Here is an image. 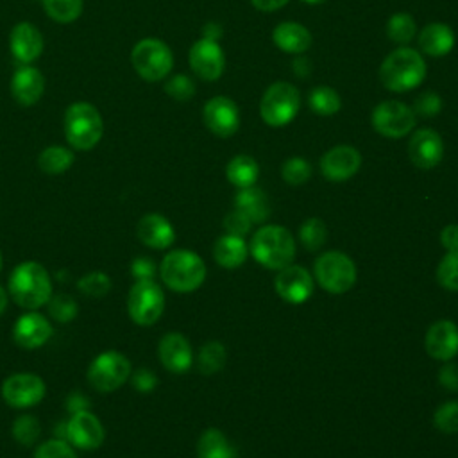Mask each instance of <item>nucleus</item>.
<instances>
[{"instance_id":"nucleus-1","label":"nucleus","mask_w":458,"mask_h":458,"mask_svg":"<svg viewBox=\"0 0 458 458\" xmlns=\"http://www.w3.org/2000/svg\"><path fill=\"white\" fill-rule=\"evenodd\" d=\"M9 293L23 310H38L52 299V279L38 261L20 263L9 277Z\"/></svg>"},{"instance_id":"nucleus-2","label":"nucleus","mask_w":458,"mask_h":458,"mask_svg":"<svg viewBox=\"0 0 458 458\" xmlns=\"http://www.w3.org/2000/svg\"><path fill=\"white\" fill-rule=\"evenodd\" d=\"M426 77V63L422 55L410 47L392 50L379 66L381 84L395 93L417 88Z\"/></svg>"},{"instance_id":"nucleus-3","label":"nucleus","mask_w":458,"mask_h":458,"mask_svg":"<svg viewBox=\"0 0 458 458\" xmlns=\"http://www.w3.org/2000/svg\"><path fill=\"white\" fill-rule=\"evenodd\" d=\"M159 276L163 283L179 293H188L197 290L206 279V265L199 254L188 249L170 250L161 265Z\"/></svg>"},{"instance_id":"nucleus-4","label":"nucleus","mask_w":458,"mask_h":458,"mask_svg":"<svg viewBox=\"0 0 458 458\" xmlns=\"http://www.w3.org/2000/svg\"><path fill=\"white\" fill-rule=\"evenodd\" d=\"M250 254L267 268L281 270L295 258V242L288 229L281 225H265L250 240Z\"/></svg>"},{"instance_id":"nucleus-5","label":"nucleus","mask_w":458,"mask_h":458,"mask_svg":"<svg viewBox=\"0 0 458 458\" xmlns=\"http://www.w3.org/2000/svg\"><path fill=\"white\" fill-rule=\"evenodd\" d=\"M104 134V120L89 102H73L64 111V136L72 148L89 150Z\"/></svg>"},{"instance_id":"nucleus-6","label":"nucleus","mask_w":458,"mask_h":458,"mask_svg":"<svg viewBox=\"0 0 458 458\" xmlns=\"http://www.w3.org/2000/svg\"><path fill=\"white\" fill-rule=\"evenodd\" d=\"M131 63L141 79L156 82L172 72L174 55L165 41L157 38H145L132 47Z\"/></svg>"},{"instance_id":"nucleus-7","label":"nucleus","mask_w":458,"mask_h":458,"mask_svg":"<svg viewBox=\"0 0 458 458\" xmlns=\"http://www.w3.org/2000/svg\"><path fill=\"white\" fill-rule=\"evenodd\" d=\"M299 106V89L286 81H277L270 84L263 93L259 102V114L267 125L283 127L295 118Z\"/></svg>"},{"instance_id":"nucleus-8","label":"nucleus","mask_w":458,"mask_h":458,"mask_svg":"<svg viewBox=\"0 0 458 458\" xmlns=\"http://www.w3.org/2000/svg\"><path fill=\"white\" fill-rule=\"evenodd\" d=\"M313 274L318 284L329 293H345L356 281L354 261L340 250L320 254L315 259Z\"/></svg>"},{"instance_id":"nucleus-9","label":"nucleus","mask_w":458,"mask_h":458,"mask_svg":"<svg viewBox=\"0 0 458 458\" xmlns=\"http://www.w3.org/2000/svg\"><path fill=\"white\" fill-rule=\"evenodd\" d=\"M165 310V293L154 279L136 281L127 297V311L138 326H152Z\"/></svg>"},{"instance_id":"nucleus-10","label":"nucleus","mask_w":458,"mask_h":458,"mask_svg":"<svg viewBox=\"0 0 458 458\" xmlns=\"http://www.w3.org/2000/svg\"><path fill=\"white\" fill-rule=\"evenodd\" d=\"M131 376V361L118 351L98 354L88 367L89 385L102 394L120 388Z\"/></svg>"},{"instance_id":"nucleus-11","label":"nucleus","mask_w":458,"mask_h":458,"mask_svg":"<svg viewBox=\"0 0 458 458\" xmlns=\"http://www.w3.org/2000/svg\"><path fill=\"white\" fill-rule=\"evenodd\" d=\"M417 123L413 109L399 100H385L372 111V127L386 138H403Z\"/></svg>"},{"instance_id":"nucleus-12","label":"nucleus","mask_w":458,"mask_h":458,"mask_svg":"<svg viewBox=\"0 0 458 458\" xmlns=\"http://www.w3.org/2000/svg\"><path fill=\"white\" fill-rule=\"evenodd\" d=\"M45 392H47L45 381L38 374H30V372L11 374L2 385L4 401L16 410H23L38 404L45 397Z\"/></svg>"},{"instance_id":"nucleus-13","label":"nucleus","mask_w":458,"mask_h":458,"mask_svg":"<svg viewBox=\"0 0 458 458\" xmlns=\"http://www.w3.org/2000/svg\"><path fill=\"white\" fill-rule=\"evenodd\" d=\"M202 120L213 134L220 138H229L240 127V111L233 98L218 95L204 104Z\"/></svg>"},{"instance_id":"nucleus-14","label":"nucleus","mask_w":458,"mask_h":458,"mask_svg":"<svg viewBox=\"0 0 458 458\" xmlns=\"http://www.w3.org/2000/svg\"><path fill=\"white\" fill-rule=\"evenodd\" d=\"M104 435L106 433L102 422L88 410L75 411L64 426L66 440L73 447L82 451H93L100 447V444L104 442Z\"/></svg>"},{"instance_id":"nucleus-15","label":"nucleus","mask_w":458,"mask_h":458,"mask_svg":"<svg viewBox=\"0 0 458 458\" xmlns=\"http://www.w3.org/2000/svg\"><path fill=\"white\" fill-rule=\"evenodd\" d=\"M190 68L202 81H216L224 72V52L215 39H197L188 54Z\"/></svg>"},{"instance_id":"nucleus-16","label":"nucleus","mask_w":458,"mask_h":458,"mask_svg":"<svg viewBox=\"0 0 458 458\" xmlns=\"http://www.w3.org/2000/svg\"><path fill=\"white\" fill-rule=\"evenodd\" d=\"M444 143L437 131L429 127L417 129L408 141V157L410 161L422 170H429L442 161Z\"/></svg>"},{"instance_id":"nucleus-17","label":"nucleus","mask_w":458,"mask_h":458,"mask_svg":"<svg viewBox=\"0 0 458 458\" xmlns=\"http://www.w3.org/2000/svg\"><path fill=\"white\" fill-rule=\"evenodd\" d=\"M274 286L279 297L292 304H301L313 293V279L310 272L304 267L292 263L279 270Z\"/></svg>"},{"instance_id":"nucleus-18","label":"nucleus","mask_w":458,"mask_h":458,"mask_svg":"<svg viewBox=\"0 0 458 458\" xmlns=\"http://www.w3.org/2000/svg\"><path fill=\"white\" fill-rule=\"evenodd\" d=\"M361 165V154L351 145H336L329 148L320 159V170L326 179L333 182L351 179Z\"/></svg>"},{"instance_id":"nucleus-19","label":"nucleus","mask_w":458,"mask_h":458,"mask_svg":"<svg viewBox=\"0 0 458 458\" xmlns=\"http://www.w3.org/2000/svg\"><path fill=\"white\" fill-rule=\"evenodd\" d=\"M52 333H54L52 324L47 320V317H43L36 310L23 313L13 327L14 342L20 347L29 349V351L45 345L50 340Z\"/></svg>"},{"instance_id":"nucleus-20","label":"nucleus","mask_w":458,"mask_h":458,"mask_svg":"<svg viewBox=\"0 0 458 458\" xmlns=\"http://www.w3.org/2000/svg\"><path fill=\"white\" fill-rule=\"evenodd\" d=\"M9 48L20 64H32L43 52V34L34 23L20 21L9 34Z\"/></svg>"},{"instance_id":"nucleus-21","label":"nucleus","mask_w":458,"mask_h":458,"mask_svg":"<svg viewBox=\"0 0 458 458\" xmlns=\"http://www.w3.org/2000/svg\"><path fill=\"white\" fill-rule=\"evenodd\" d=\"M45 93V77L32 64H20L11 77V95L20 106H34Z\"/></svg>"},{"instance_id":"nucleus-22","label":"nucleus","mask_w":458,"mask_h":458,"mask_svg":"<svg viewBox=\"0 0 458 458\" xmlns=\"http://www.w3.org/2000/svg\"><path fill=\"white\" fill-rule=\"evenodd\" d=\"M426 351L431 358L447 361L458 354V327L451 320L435 322L424 340Z\"/></svg>"},{"instance_id":"nucleus-23","label":"nucleus","mask_w":458,"mask_h":458,"mask_svg":"<svg viewBox=\"0 0 458 458\" xmlns=\"http://www.w3.org/2000/svg\"><path fill=\"white\" fill-rule=\"evenodd\" d=\"M157 354L166 370L181 374L191 367V345L181 333H166L159 340Z\"/></svg>"},{"instance_id":"nucleus-24","label":"nucleus","mask_w":458,"mask_h":458,"mask_svg":"<svg viewBox=\"0 0 458 458\" xmlns=\"http://www.w3.org/2000/svg\"><path fill=\"white\" fill-rule=\"evenodd\" d=\"M138 238L152 249H166L175 240V231L168 218L159 213H148L138 222Z\"/></svg>"},{"instance_id":"nucleus-25","label":"nucleus","mask_w":458,"mask_h":458,"mask_svg":"<svg viewBox=\"0 0 458 458\" xmlns=\"http://www.w3.org/2000/svg\"><path fill=\"white\" fill-rule=\"evenodd\" d=\"M419 48L431 55V57H442L451 52L454 47V32L445 23H428L420 34H419Z\"/></svg>"},{"instance_id":"nucleus-26","label":"nucleus","mask_w":458,"mask_h":458,"mask_svg":"<svg viewBox=\"0 0 458 458\" xmlns=\"http://www.w3.org/2000/svg\"><path fill=\"white\" fill-rule=\"evenodd\" d=\"M234 209L243 213L252 224H261L270 216L268 197L256 186L240 188L234 195Z\"/></svg>"},{"instance_id":"nucleus-27","label":"nucleus","mask_w":458,"mask_h":458,"mask_svg":"<svg viewBox=\"0 0 458 458\" xmlns=\"http://www.w3.org/2000/svg\"><path fill=\"white\" fill-rule=\"evenodd\" d=\"M274 45L288 54H302L311 47L310 30L295 21H283L272 32Z\"/></svg>"},{"instance_id":"nucleus-28","label":"nucleus","mask_w":458,"mask_h":458,"mask_svg":"<svg viewBox=\"0 0 458 458\" xmlns=\"http://www.w3.org/2000/svg\"><path fill=\"white\" fill-rule=\"evenodd\" d=\"M247 254L245 240L234 234H224L213 245V258L224 268H238L247 259Z\"/></svg>"},{"instance_id":"nucleus-29","label":"nucleus","mask_w":458,"mask_h":458,"mask_svg":"<svg viewBox=\"0 0 458 458\" xmlns=\"http://www.w3.org/2000/svg\"><path fill=\"white\" fill-rule=\"evenodd\" d=\"M225 175H227L229 182L234 184L236 188L254 186V182L259 175V166H258L254 157H250L247 154H240V156H234L227 163Z\"/></svg>"},{"instance_id":"nucleus-30","label":"nucleus","mask_w":458,"mask_h":458,"mask_svg":"<svg viewBox=\"0 0 458 458\" xmlns=\"http://www.w3.org/2000/svg\"><path fill=\"white\" fill-rule=\"evenodd\" d=\"M199 458H234L236 453L229 445L225 435L215 428L206 429L197 442Z\"/></svg>"},{"instance_id":"nucleus-31","label":"nucleus","mask_w":458,"mask_h":458,"mask_svg":"<svg viewBox=\"0 0 458 458\" xmlns=\"http://www.w3.org/2000/svg\"><path fill=\"white\" fill-rule=\"evenodd\" d=\"M72 165H73V152L61 145H50L43 148L38 156V166L48 175L63 174Z\"/></svg>"},{"instance_id":"nucleus-32","label":"nucleus","mask_w":458,"mask_h":458,"mask_svg":"<svg viewBox=\"0 0 458 458\" xmlns=\"http://www.w3.org/2000/svg\"><path fill=\"white\" fill-rule=\"evenodd\" d=\"M308 102H310L311 111L315 114H320V116H331L336 111H340V106H342L340 95L333 88H329V86H317V88H313L310 91Z\"/></svg>"},{"instance_id":"nucleus-33","label":"nucleus","mask_w":458,"mask_h":458,"mask_svg":"<svg viewBox=\"0 0 458 458\" xmlns=\"http://www.w3.org/2000/svg\"><path fill=\"white\" fill-rule=\"evenodd\" d=\"M48 18L57 23H72L82 14V0H41Z\"/></svg>"},{"instance_id":"nucleus-34","label":"nucleus","mask_w":458,"mask_h":458,"mask_svg":"<svg viewBox=\"0 0 458 458\" xmlns=\"http://www.w3.org/2000/svg\"><path fill=\"white\" fill-rule=\"evenodd\" d=\"M415 30H417L415 20L408 13H395L390 16V20L386 23L388 39H392L394 43H399V45L410 43L415 36Z\"/></svg>"},{"instance_id":"nucleus-35","label":"nucleus","mask_w":458,"mask_h":458,"mask_svg":"<svg viewBox=\"0 0 458 458\" xmlns=\"http://www.w3.org/2000/svg\"><path fill=\"white\" fill-rule=\"evenodd\" d=\"M225 363V349L218 342H208L200 347L197 356V365L202 374H213L220 370Z\"/></svg>"},{"instance_id":"nucleus-36","label":"nucleus","mask_w":458,"mask_h":458,"mask_svg":"<svg viewBox=\"0 0 458 458\" xmlns=\"http://www.w3.org/2000/svg\"><path fill=\"white\" fill-rule=\"evenodd\" d=\"M299 236L308 250H318L327 236L326 224L320 218H308L299 229Z\"/></svg>"},{"instance_id":"nucleus-37","label":"nucleus","mask_w":458,"mask_h":458,"mask_svg":"<svg viewBox=\"0 0 458 458\" xmlns=\"http://www.w3.org/2000/svg\"><path fill=\"white\" fill-rule=\"evenodd\" d=\"M437 281L453 292H458V250H449L437 267Z\"/></svg>"},{"instance_id":"nucleus-38","label":"nucleus","mask_w":458,"mask_h":458,"mask_svg":"<svg viewBox=\"0 0 458 458\" xmlns=\"http://www.w3.org/2000/svg\"><path fill=\"white\" fill-rule=\"evenodd\" d=\"M41 426L34 415H20L13 424V437L21 445H32L39 437Z\"/></svg>"},{"instance_id":"nucleus-39","label":"nucleus","mask_w":458,"mask_h":458,"mask_svg":"<svg viewBox=\"0 0 458 458\" xmlns=\"http://www.w3.org/2000/svg\"><path fill=\"white\" fill-rule=\"evenodd\" d=\"M281 175H283L284 182H288L292 186H299V184H304L311 177V166L302 157H290L283 163Z\"/></svg>"},{"instance_id":"nucleus-40","label":"nucleus","mask_w":458,"mask_h":458,"mask_svg":"<svg viewBox=\"0 0 458 458\" xmlns=\"http://www.w3.org/2000/svg\"><path fill=\"white\" fill-rule=\"evenodd\" d=\"M77 286L89 297H104L111 290V279L104 272H89L79 279Z\"/></svg>"},{"instance_id":"nucleus-41","label":"nucleus","mask_w":458,"mask_h":458,"mask_svg":"<svg viewBox=\"0 0 458 458\" xmlns=\"http://www.w3.org/2000/svg\"><path fill=\"white\" fill-rule=\"evenodd\" d=\"M433 424L444 433L458 431V401H447L437 408L433 415Z\"/></svg>"},{"instance_id":"nucleus-42","label":"nucleus","mask_w":458,"mask_h":458,"mask_svg":"<svg viewBox=\"0 0 458 458\" xmlns=\"http://www.w3.org/2000/svg\"><path fill=\"white\" fill-rule=\"evenodd\" d=\"M34 458H77L72 444L63 438H52L43 442L36 453Z\"/></svg>"},{"instance_id":"nucleus-43","label":"nucleus","mask_w":458,"mask_h":458,"mask_svg":"<svg viewBox=\"0 0 458 458\" xmlns=\"http://www.w3.org/2000/svg\"><path fill=\"white\" fill-rule=\"evenodd\" d=\"M165 93L177 102H186L195 95V84L186 75H174L165 84Z\"/></svg>"},{"instance_id":"nucleus-44","label":"nucleus","mask_w":458,"mask_h":458,"mask_svg":"<svg viewBox=\"0 0 458 458\" xmlns=\"http://www.w3.org/2000/svg\"><path fill=\"white\" fill-rule=\"evenodd\" d=\"M50 302V315L57 322H70L77 315V302L68 295H57L48 301Z\"/></svg>"},{"instance_id":"nucleus-45","label":"nucleus","mask_w":458,"mask_h":458,"mask_svg":"<svg viewBox=\"0 0 458 458\" xmlns=\"http://www.w3.org/2000/svg\"><path fill=\"white\" fill-rule=\"evenodd\" d=\"M415 114H420V116H426V118H431L435 114L440 113L442 109V100L437 93L433 91H426L422 93L417 100H415V106L411 107Z\"/></svg>"},{"instance_id":"nucleus-46","label":"nucleus","mask_w":458,"mask_h":458,"mask_svg":"<svg viewBox=\"0 0 458 458\" xmlns=\"http://www.w3.org/2000/svg\"><path fill=\"white\" fill-rule=\"evenodd\" d=\"M252 222L240 211H231L225 218H224V229L227 231V234H234L243 238L249 231H250Z\"/></svg>"},{"instance_id":"nucleus-47","label":"nucleus","mask_w":458,"mask_h":458,"mask_svg":"<svg viewBox=\"0 0 458 458\" xmlns=\"http://www.w3.org/2000/svg\"><path fill=\"white\" fill-rule=\"evenodd\" d=\"M131 272L136 277V281L141 279H154L156 274V263L150 258H136L131 265Z\"/></svg>"},{"instance_id":"nucleus-48","label":"nucleus","mask_w":458,"mask_h":458,"mask_svg":"<svg viewBox=\"0 0 458 458\" xmlns=\"http://www.w3.org/2000/svg\"><path fill=\"white\" fill-rule=\"evenodd\" d=\"M156 383H157L156 376L150 370H147V369H140L132 376V385L140 392H150L156 386Z\"/></svg>"},{"instance_id":"nucleus-49","label":"nucleus","mask_w":458,"mask_h":458,"mask_svg":"<svg viewBox=\"0 0 458 458\" xmlns=\"http://www.w3.org/2000/svg\"><path fill=\"white\" fill-rule=\"evenodd\" d=\"M440 383L447 388V390H458V365L454 363H447L440 369Z\"/></svg>"},{"instance_id":"nucleus-50","label":"nucleus","mask_w":458,"mask_h":458,"mask_svg":"<svg viewBox=\"0 0 458 458\" xmlns=\"http://www.w3.org/2000/svg\"><path fill=\"white\" fill-rule=\"evenodd\" d=\"M440 242L447 249V252L458 250V225H454V224L445 225L440 233Z\"/></svg>"},{"instance_id":"nucleus-51","label":"nucleus","mask_w":458,"mask_h":458,"mask_svg":"<svg viewBox=\"0 0 458 458\" xmlns=\"http://www.w3.org/2000/svg\"><path fill=\"white\" fill-rule=\"evenodd\" d=\"M250 4L259 9V11H265V13H270V11H277L281 9L283 5L288 4V0H250Z\"/></svg>"},{"instance_id":"nucleus-52","label":"nucleus","mask_w":458,"mask_h":458,"mask_svg":"<svg viewBox=\"0 0 458 458\" xmlns=\"http://www.w3.org/2000/svg\"><path fill=\"white\" fill-rule=\"evenodd\" d=\"M68 408L70 411H81V410H88V399H84L81 394H72L68 397Z\"/></svg>"},{"instance_id":"nucleus-53","label":"nucleus","mask_w":458,"mask_h":458,"mask_svg":"<svg viewBox=\"0 0 458 458\" xmlns=\"http://www.w3.org/2000/svg\"><path fill=\"white\" fill-rule=\"evenodd\" d=\"M5 308H7V293H5V290L0 286V315L5 311Z\"/></svg>"},{"instance_id":"nucleus-54","label":"nucleus","mask_w":458,"mask_h":458,"mask_svg":"<svg viewBox=\"0 0 458 458\" xmlns=\"http://www.w3.org/2000/svg\"><path fill=\"white\" fill-rule=\"evenodd\" d=\"M304 4H310V5H317V4H322V2H326V0H302Z\"/></svg>"},{"instance_id":"nucleus-55","label":"nucleus","mask_w":458,"mask_h":458,"mask_svg":"<svg viewBox=\"0 0 458 458\" xmlns=\"http://www.w3.org/2000/svg\"><path fill=\"white\" fill-rule=\"evenodd\" d=\"M0 268H2V254H0Z\"/></svg>"}]
</instances>
